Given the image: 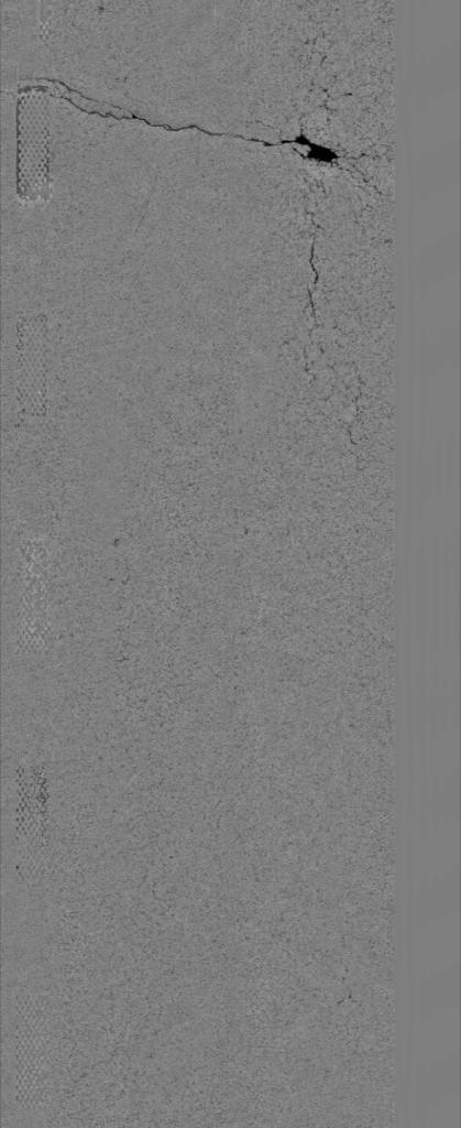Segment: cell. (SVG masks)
<instances>
[{
  "instance_id": "6da1fadb",
  "label": "cell",
  "mask_w": 461,
  "mask_h": 1128,
  "mask_svg": "<svg viewBox=\"0 0 461 1128\" xmlns=\"http://www.w3.org/2000/svg\"><path fill=\"white\" fill-rule=\"evenodd\" d=\"M17 193L24 202L50 195V151L43 99L33 90L19 96L17 107Z\"/></svg>"
},
{
  "instance_id": "7a4b0ae2",
  "label": "cell",
  "mask_w": 461,
  "mask_h": 1128,
  "mask_svg": "<svg viewBox=\"0 0 461 1128\" xmlns=\"http://www.w3.org/2000/svg\"><path fill=\"white\" fill-rule=\"evenodd\" d=\"M290 142L307 147L306 159L318 163L331 164L340 159L337 151L323 144L311 141L304 132L298 133Z\"/></svg>"
}]
</instances>
